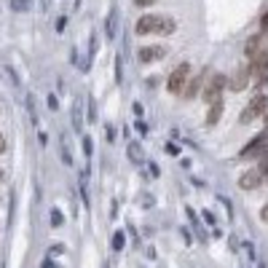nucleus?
I'll use <instances>...</instances> for the list:
<instances>
[{"mask_svg": "<svg viewBox=\"0 0 268 268\" xmlns=\"http://www.w3.org/2000/svg\"><path fill=\"white\" fill-rule=\"evenodd\" d=\"M134 32L137 35H156V14H145V16L137 19Z\"/></svg>", "mask_w": 268, "mask_h": 268, "instance_id": "1a4fd4ad", "label": "nucleus"}, {"mask_svg": "<svg viewBox=\"0 0 268 268\" xmlns=\"http://www.w3.org/2000/svg\"><path fill=\"white\" fill-rule=\"evenodd\" d=\"M268 148V134L263 132V134H258L255 137V140L250 142V145H247L244 150H241V159H255V156H263V150Z\"/></svg>", "mask_w": 268, "mask_h": 268, "instance_id": "20e7f679", "label": "nucleus"}, {"mask_svg": "<svg viewBox=\"0 0 268 268\" xmlns=\"http://www.w3.org/2000/svg\"><path fill=\"white\" fill-rule=\"evenodd\" d=\"M27 110H30V118H32V123H38V115H35V102H32V97H27Z\"/></svg>", "mask_w": 268, "mask_h": 268, "instance_id": "412c9836", "label": "nucleus"}, {"mask_svg": "<svg viewBox=\"0 0 268 268\" xmlns=\"http://www.w3.org/2000/svg\"><path fill=\"white\" fill-rule=\"evenodd\" d=\"M250 86V67H239L236 73L228 78V89L231 91H244Z\"/></svg>", "mask_w": 268, "mask_h": 268, "instance_id": "423d86ee", "label": "nucleus"}, {"mask_svg": "<svg viewBox=\"0 0 268 268\" xmlns=\"http://www.w3.org/2000/svg\"><path fill=\"white\" fill-rule=\"evenodd\" d=\"M134 3H137V5H150L153 0H134Z\"/></svg>", "mask_w": 268, "mask_h": 268, "instance_id": "72a5a7b5", "label": "nucleus"}, {"mask_svg": "<svg viewBox=\"0 0 268 268\" xmlns=\"http://www.w3.org/2000/svg\"><path fill=\"white\" fill-rule=\"evenodd\" d=\"M41 268H56V263H54V260H49V258H46V260H43V266H41Z\"/></svg>", "mask_w": 268, "mask_h": 268, "instance_id": "2f4dec72", "label": "nucleus"}, {"mask_svg": "<svg viewBox=\"0 0 268 268\" xmlns=\"http://www.w3.org/2000/svg\"><path fill=\"white\" fill-rule=\"evenodd\" d=\"M89 121L91 123L97 121V105H94V100H89Z\"/></svg>", "mask_w": 268, "mask_h": 268, "instance_id": "4be33fe9", "label": "nucleus"}, {"mask_svg": "<svg viewBox=\"0 0 268 268\" xmlns=\"http://www.w3.org/2000/svg\"><path fill=\"white\" fill-rule=\"evenodd\" d=\"M260 217H263V220H266V223H268V204H266L263 209H260Z\"/></svg>", "mask_w": 268, "mask_h": 268, "instance_id": "473e14b6", "label": "nucleus"}, {"mask_svg": "<svg viewBox=\"0 0 268 268\" xmlns=\"http://www.w3.org/2000/svg\"><path fill=\"white\" fill-rule=\"evenodd\" d=\"M30 3H32V0H11V8H14V11H27Z\"/></svg>", "mask_w": 268, "mask_h": 268, "instance_id": "a211bd4d", "label": "nucleus"}, {"mask_svg": "<svg viewBox=\"0 0 268 268\" xmlns=\"http://www.w3.org/2000/svg\"><path fill=\"white\" fill-rule=\"evenodd\" d=\"M260 182H263V172H260V169H250V172H244L239 177V188L255 191V188H260Z\"/></svg>", "mask_w": 268, "mask_h": 268, "instance_id": "0eeeda50", "label": "nucleus"}, {"mask_svg": "<svg viewBox=\"0 0 268 268\" xmlns=\"http://www.w3.org/2000/svg\"><path fill=\"white\" fill-rule=\"evenodd\" d=\"M132 113L137 115V118H142V105H140V102H134V105H132Z\"/></svg>", "mask_w": 268, "mask_h": 268, "instance_id": "a878e982", "label": "nucleus"}, {"mask_svg": "<svg viewBox=\"0 0 268 268\" xmlns=\"http://www.w3.org/2000/svg\"><path fill=\"white\" fill-rule=\"evenodd\" d=\"M64 27H67V16H59L56 19V32H62Z\"/></svg>", "mask_w": 268, "mask_h": 268, "instance_id": "393cba45", "label": "nucleus"}, {"mask_svg": "<svg viewBox=\"0 0 268 268\" xmlns=\"http://www.w3.org/2000/svg\"><path fill=\"white\" fill-rule=\"evenodd\" d=\"M268 110V94H255L250 102H247V107L241 110L239 115V123H252L255 118H263Z\"/></svg>", "mask_w": 268, "mask_h": 268, "instance_id": "f03ea898", "label": "nucleus"}, {"mask_svg": "<svg viewBox=\"0 0 268 268\" xmlns=\"http://www.w3.org/2000/svg\"><path fill=\"white\" fill-rule=\"evenodd\" d=\"M49 107H51V110H56V107H59V102H56V97H54V94L49 97Z\"/></svg>", "mask_w": 268, "mask_h": 268, "instance_id": "cd10ccee", "label": "nucleus"}, {"mask_svg": "<svg viewBox=\"0 0 268 268\" xmlns=\"http://www.w3.org/2000/svg\"><path fill=\"white\" fill-rule=\"evenodd\" d=\"M188 78H191V64L182 62L180 67H174V70H172V75H169V81H166L169 94H182V89H185Z\"/></svg>", "mask_w": 268, "mask_h": 268, "instance_id": "7ed1b4c3", "label": "nucleus"}, {"mask_svg": "<svg viewBox=\"0 0 268 268\" xmlns=\"http://www.w3.org/2000/svg\"><path fill=\"white\" fill-rule=\"evenodd\" d=\"M204 73L201 75H196V78H188V83H185V89H182V94H185V100H196V97L201 94V89H204Z\"/></svg>", "mask_w": 268, "mask_h": 268, "instance_id": "6e6552de", "label": "nucleus"}, {"mask_svg": "<svg viewBox=\"0 0 268 268\" xmlns=\"http://www.w3.org/2000/svg\"><path fill=\"white\" fill-rule=\"evenodd\" d=\"M166 153H169V156H180V145H174V142H166Z\"/></svg>", "mask_w": 268, "mask_h": 268, "instance_id": "b1692460", "label": "nucleus"}, {"mask_svg": "<svg viewBox=\"0 0 268 268\" xmlns=\"http://www.w3.org/2000/svg\"><path fill=\"white\" fill-rule=\"evenodd\" d=\"M62 212H59V209H51V225H54V228H59L62 225Z\"/></svg>", "mask_w": 268, "mask_h": 268, "instance_id": "6ab92c4d", "label": "nucleus"}, {"mask_svg": "<svg viewBox=\"0 0 268 268\" xmlns=\"http://www.w3.org/2000/svg\"><path fill=\"white\" fill-rule=\"evenodd\" d=\"M177 30V22L172 16H156V35H172Z\"/></svg>", "mask_w": 268, "mask_h": 268, "instance_id": "9b49d317", "label": "nucleus"}, {"mask_svg": "<svg viewBox=\"0 0 268 268\" xmlns=\"http://www.w3.org/2000/svg\"><path fill=\"white\" fill-rule=\"evenodd\" d=\"M260 46H263V38H260V35H252L250 41L244 43V54H247V59H252V56H255V51H258Z\"/></svg>", "mask_w": 268, "mask_h": 268, "instance_id": "4468645a", "label": "nucleus"}, {"mask_svg": "<svg viewBox=\"0 0 268 268\" xmlns=\"http://www.w3.org/2000/svg\"><path fill=\"white\" fill-rule=\"evenodd\" d=\"M83 153H86V159H91V153H94V142H91V137H83Z\"/></svg>", "mask_w": 268, "mask_h": 268, "instance_id": "aec40b11", "label": "nucleus"}, {"mask_svg": "<svg viewBox=\"0 0 268 268\" xmlns=\"http://www.w3.org/2000/svg\"><path fill=\"white\" fill-rule=\"evenodd\" d=\"M126 153H129V159L134 161V164H142V161H145V153H142V145L140 142H129V148H126Z\"/></svg>", "mask_w": 268, "mask_h": 268, "instance_id": "ddd939ff", "label": "nucleus"}, {"mask_svg": "<svg viewBox=\"0 0 268 268\" xmlns=\"http://www.w3.org/2000/svg\"><path fill=\"white\" fill-rule=\"evenodd\" d=\"M223 100L220 102H214V105H209V113H207V126L212 129V126H217V121L223 118Z\"/></svg>", "mask_w": 268, "mask_h": 268, "instance_id": "f8f14e48", "label": "nucleus"}, {"mask_svg": "<svg viewBox=\"0 0 268 268\" xmlns=\"http://www.w3.org/2000/svg\"><path fill=\"white\" fill-rule=\"evenodd\" d=\"M123 241H126V239H123V233H121V231H115V233H113V250H115V252H121V250H123Z\"/></svg>", "mask_w": 268, "mask_h": 268, "instance_id": "dca6fc26", "label": "nucleus"}, {"mask_svg": "<svg viewBox=\"0 0 268 268\" xmlns=\"http://www.w3.org/2000/svg\"><path fill=\"white\" fill-rule=\"evenodd\" d=\"M0 182H3V169H0Z\"/></svg>", "mask_w": 268, "mask_h": 268, "instance_id": "c9c22d12", "label": "nucleus"}, {"mask_svg": "<svg viewBox=\"0 0 268 268\" xmlns=\"http://www.w3.org/2000/svg\"><path fill=\"white\" fill-rule=\"evenodd\" d=\"M137 56H140L142 64H150V62H159L166 56V49L164 46H142L140 51H137Z\"/></svg>", "mask_w": 268, "mask_h": 268, "instance_id": "39448f33", "label": "nucleus"}, {"mask_svg": "<svg viewBox=\"0 0 268 268\" xmlns=\"http://www.w3.org/2000/svg\"><path fill=\"white\" fill-rule=\"evenodd\" d=\"M3 150H5V137L0 134V153H3Z\"/></svg>", "mask_w": 268, "mask_h": 268, "instance_id": "f704fd0d", "label": "nucleus"}, {"mask_svg": "<svg viewBox=\"0 0 268 268\" xmlns=\"http://www.w3.org/2000/svg\"><path fill=\"white\" fill-rule=\"evenodd\" d=\"M266 121H268V110H266Z\"/></svg>", "mask_w": 268, "mask_h": 268, "instance_id": "e433bc0d", "label": "nucleus"}, {"mask_svg": "<svg viewBox=\"0 0 268 268\" xmlns=\"http://www.w3.org/2000/svg\"><path fill=\"white\" fill-rule=\"evenodd\" d=\"M105 30H107V38L113 41V38H115V11H110V16H107V24H105Z\"/></svg>", "mask_w": 268, "mask_h": 268, "instance_id": "2eb2a0df", "label": "nucleus"}, {"mask_svg": "<svg viewBox=\"0 0 268 268\" xmlns=\"http://www.w3.org/2000/svg\"><path fill=\"white\" fill-rule=\"evenodd\" d=\"M134 126H137V132H140V134H148V123L142 121V118H137V121H134Z\"/></svg>", "mask_w": 268, "mask_h": 268, "instance_id": "5701e85b", "label": "nucleus"}, {"mask_svg": "<svg viewBox=\"0 0 268 268\" xmlns=\"http://www.w3.org/2000/svg\"><path fill=\"white\" fill-rule=\"evenodd\" d=\"M105 134H107V140H110V142H115V137H118V132H115L113 126H107V132H105Z\"/></svg>", "mask_w": 268, "mask_h": 268, "instance_id": "bb28decb", "label": "nucleus"}, {"mask_svg": "<svg viewBox=\"0 0 268 268\" xmlns=\"http://www.w3.org/2000/svg\"><path fill=\"white\" fill-rule=\"evenodd\" d=\"M260 27H263V32H268V11L263 14V19H260Z\"/></svg>", "mask_w": 268, "mask_h": 268, "instance_id": "c85d7f7f", "label": "nucleus"}, {"mask_svg": "<svg viewBox=\"0 0 268 268\" xmlns=\"http://www.w3.org/2000/svg\"><path fill=\"white\" fill-rule=\"evenodd\" d=\"M148 166H150V174H153V177H159V174H161V169L156 166V164H148Z\"/></svg>", "mask_w": 268, "mask_h": 268, "instance_id": "c756f323", "label": "nucleus"}, {"mask_svg": "<svg viewBox=\"0 0 268 268\" xmlns=\"http://www.w3.org/2000/svg\"><path fill=\"white\" fill-rule=\"evenodd\" d=\"M115 83H123V64H121V56H115Z\"/></svg>", "mask_w": 268, "mask_h": 268, "instance_id": "f3484780", "label": "nucleus"}, {"mask_svg": "<svg viewBox=\"0 0 268 268\" xmlns=\"http://www.w3.org/2000/svg\"><path fill=\"white\" fill-rule=\"evenodd\" d=\"M223 89H228V78L220 75V73H214V75H209V81L204 83L201 97H204L207 105H214V102L223 100Z\"/></svg>", "mask_w": 268, "mask_h": 268, "instance_id": "f257e3e1", "label": "nucleus"}, {"mask_svg": "<svg viewBox=\"0 0 268 268\" xmlns=\"http://www.w3.org/2000/svg\"><path fill=\"white\" fill-rule=\"evenodd\" d=\"M64 252V247L62 244H56V247H51V255H62Z\"/></svg>", "mask_w": 268, "mask_h": 268, "instance_id": "7c9ffc66", "label": "nucleus"}, {"mask_svg": "<svg viewBox=\"0 0 268 268\" xmlns=\"http://www.w3.org/2000/svg\"><path fill=\"white\" fill-rule=\"evenodd\" d=\"M250 70H255V73H266L268 70V46H260V49L255 51Z\"/></svg>", "mask_w": 268, "mask_h": 268, "instance_id": "9d476101", "label": "nucleus"}]
</instances>
